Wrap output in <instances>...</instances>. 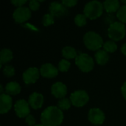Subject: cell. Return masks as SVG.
Segmentation results:
<instances>
[{
	"label": "cell",
	"mask_w": 126,
	"mask_h": 126,
	"mask_svg": "<svg viewBox=\"0 0 126 126\" xmlns=\"http://www.w3.org/2000/svg\"><path fill=\"white\" fill-rule=\"evenodd\" d=\"M44 100L43 94L38 92H33L29 96L28 103L33 109H38L43 106Z\"/></svg>",
	"instance_id": "cell-14"
},
{
	"label": "cell",
	"mask_w": 126,
	"mask_h": 126,
	"mask_svg": "<svg viewBox=\"0 0 126 126\" xmlns=\"http://www.w3.org/2000/svg\"><path fill=\"white\" fill-rule=\"evenodd\" d=\"M121 52L124 55H126V43L123 44L121 47Z\"/></svg>",
	"instance_id": "cell-33"
},
{
	"label": "cell",
	"mask_w": 126,
	"mask_h": 126,
	"mask_svg": "<svg viewBox=\"0 0 126 126\" xmlns=\"http://www.w3.org/2000/svg\"><path fill=\"white\" fill-rule=\"evenodd\" d=\"M40 74L42 77L47 78H53L58 74V69L50 63H46L40 67Z\"/></svg>",
	"instance_id": "cell-11"
},
{
	"label": "cell",
	"mask_w": 126,
	"mask_h": 126,
	"mask_svg": "<svg viewBox=\"0 0 126 126\" xmlns=\"http://www.w3.org/2000/svg\"><path fill=\"white\" fill-rule=\"evenodd\" d=\"M61 3L66 7H74L75 4H77L78 1L76 0H63Z\"/></svg>",
	"instance_id": "cell-30"
},
{
	"label": "cell",
	"mask_w": 126,
	"mask_h": 126,
	"mask_svg": "<svg viewBox=\"0 0 126 126\" xmlns=\"http://www.w3.org/2000/svg\"><path fill=\"white\" fill-rule=\"evenodd\" d=\"M121 92H122L123 97L126 100V81L123 84V86L121 87Z\"/></svg>",
	"instance_id": "cell-32"
},
{
	"label": "cell",
	"mask_w": 126,
	"mask_h": 126,
	"mask_svg": "<svg viewBox=\"0 0 126 126\" xmlns=\"http://www.w3.org/2000/svg\"><path fill=\"white\" fill-rule=\"evenodd\" d=\"M122 2L124 4H126V1H124V0H122Z\"/></svg>",
	"instance_id": "cell-35"
},
{
	"label": "cell",
	"mask_w": 126,
	"mask_h": 126,
	"mask_svg": "<svg viewBox=\"0 0 126 126\" xmlns=\"http://www.w3.org/2000/svg\"><path fill=\"white\" fill-rule=\"evenodd\" d=\"M25 122L27 124L30 126H35V119L33 117V115L30 114L25 118Z\"/></svg>",
	"instance_id": "cell-29"
},
{
	"label": "cell",
	"mask_w": 126,
	"mask_h": 126,
	"mask_svg": "<svg viewBox=\"0 0 126 126\" xmlns=\"http://www.w3.org/2000/svg\"><path fill=\"white\" fill-rule=\"evenodd\" d=\"M103 9V4L100 1H90L84 6L83 14L89 19H96L102 15Z\"/></svg>",
	"instance_id": "cell-3"
},
{
	"label": "cell",
	"mask_w": 126,
	"mask_h": 126,
	"mask_svg": "<svg viewBox=\"0 0 126 126\" xmlns=\"http://www.w3.org/2000/svg\"><path fill=\"white\" fill-rule=\"evenodd\" d=\"M70 100L74 106L83 107L89 102V96L84 90H77L71 94Z\"/></svg>",
	"instance_id": "cell-6"
},
{
	"label": "cell",
	"mask_w": 126,
	"mask_h": 126,
	"mask_svg": "<svg viewBox=\"0 0 126 126\" xmlns=\"http://www.w3.org/2000/svg\"><path fill=\"white\" fill-rule=\"evenodd\" d=\"M2 71H3L4 75L8 78L13 77L15 75V69L13 66H12L10 65H4Z\"/></svg>",
	"instance_id": "cell-27"
},
{
	"label": "cell",
	"mask_w": 126,
	"mask_h": 126,
	"mask_svg": "<svg viewBox=\"0 0 126 126\" xmlns=\"http://www.w3.org/2000/svg\"><path fill=\"white\" fill-rule=\"evenodd\" d=\"M13 5L16 6L17 7H22L24 4L27 3V0H13L10 1Z\"/></svg>",
	"instance_id": "cell-31"
},
{
	"label": "cell",
	"mask_w": 126,
	"mask_h": 126,
	"mask_svg": "<svg viewBox=\"0 0 126 126\" xmlns=\"http://www.w3.org/2000/svg\"><path fill=\"white\" fill-rule=\"evenodd\" d=\"M2 92H3V86H2V85H1V94H3Z\"/></svg>",
	"instance_id": "cell-34"
},
{
	"label": "cell",
	"mask_w": 126,
	"mask_h": 126,
	"mask_svg": "<svg viewBox=\"0 0 126 126\" xmlns=\"http://www.w3.org/2000/svg\"><path fill=\"white\" fill-rule=\"evenodd\" d=\"M40 75V71L36 67H30L26 69L23 75L22 78L26 84L35 83L38 79Z\"/></svg>",
	"instance_id": "cell-10"
},
{
	"label": "cell",
	"mask_w": 126,
	"mask_h": 126,
	"mask_svg": "<svg viewBox=\"0 0 126 126\" xmlns=\"http://www.w3.org/2000/svg\"><path fill=\"white\" fill-rule=\"evenodd\" d=\"M117 17L120 21V22L126 23V4L120 6V9L117 12Z\"/></svg>",
	"instance_id": "cell-23"
},
{
	"label": "cell",
	"mask_w": 126,
	"mask_h": 126,
	"mask_svg": "<svg viewBox=\"0 0 126 126\" xmlns=\"http://www.w3.org/2000/svg\"><path fill=\"white\" fill-rule=\"evenodd\" d=\"M94 58H95L97 63L101 66L105 65L109 60V55L108 52L106 51H105L104 49L98 50L95 53Z\"/></svg>",
	"instance_id": "cell-18"
},
{
	"label": "cell",
	"mask_w": 126,
	"mask_h": 126,
	"mask_svg": "<svg viewBox=\"0 0 126 126\" xmlns=\"http://www.w3.org/2000/svg\"><path fill=\"white\" fill-rule=\"evenodd\" d=\"M62 55L66 59H73V58L75 59L76 57L78 56L76 49L71 46H66L63 48Z\"/></svg>",
	"instance_id": "cell-20"
},
{
	"label": "cell",
	"mask_w": 126,
	"mask_h": 126,
	"mask_svg": "<svg viewBox=\"0 0 126 126\" xmlns=\"http://www.w3.org/2000/svg\"><path fill=\"white\" fill-rule=\"evenodd\" d=\"M75 60V64L83 72L92 71L94 66L93 58L86 53H80L78 55Z\"/></svg>",
	"instance_id": "cell-5"
},
{
	"label": "cell",
	"mask_w": 126,
	"mask_h": 126,
	"mask_svg": "<svg viewBox=\"0 0 126 126\" xmlns=\"http://www.w3.org/2000/svg\"><path fill=\"white\" fill-rule=\"evenodd\" d=\"M54 21H55V16L51 13L44 14L42 18V23L44 26H46V27L54 24Z\"/></svg>",
	"instance_id": "cell-26"
},
{
	"label": "cell",
	"mask_w": 126,
	"mask_h": 126,
	"mask_svg": "<svg viewBox=\"0 0 126 126\" xmlns=\"http://www.w3.org/2000/svg\"><path fill=\"white\" fill-rule=\"evenodd\" d=\"M88 120L96 126L103 124L105 121V114L103 111L98 108H93L89 111Z\"/></svg>",
	"instance_id": "cell-9"
},
{
	"label": "cell",
	"mask_w": 126,
	"mask_h": 126,
	"mask_svg": "<svg viewBox=\"0 0 126 126\" xmlns=\"http://www.w3.org/2000/svg\"><path fill=\"white\" fill-rule=\"evenodd\" d=\"M31 16V10L27 7H17L13 13V17L16 22L17 23H23L27 21Z\"/></svg>",
	"instance_id": "cell-7"
},
{
	"label": "cell",
	"mask_w": 126,
	"mask_h": 126,
	"mask_svg": "<svg viewBox=\"0 0 126 126\" xmlns=\"http://www.w3.org/2000/svg\"></svg>",
	"instance_id": "cell-37"
},
{
	"label": "cell",
	"mask_w": 126,
	"mask_h": 126,
	"mask_svg": "<svg viewBox=\"0 0 126 126\" xmlns=\"http://www.w3.org/2000/svg\"><path fill=\"white\" fill-rule=\"evenodd\" d=\"M13 100L10 95L1 94L0 95V114H4L7 113L12 108Z\"/></svg>",
	"instance_id": "cell-15"
},
{
	"label": "cell",
	"mask_w": 126,
	"mask_h": 126,
	"mask_svg": "<svg viewBox=\"0 0 126 126\" xmlns=\"http://www.w3.org/2000/svg\"><path fill=\"white\" fill-rule=\"evenodd\" d=\"M70 62L69 61H67L66 59H61L58 65V69L59 71L64 72H67L69 68H70Z\"/></svg>",
	"instance_id": "cell-25"
},
{
	"label": "cell",
	"mask_w": 126,
	"mask_h": 126,
	"mask_svg": "<svg viewBox=\"0 0 126 126\" xmlns=\"http://www.w3.org/2000/svg\"><path fill=\"white\" fill-rule=\"evenodd\" d=\"M14 110L16 114L20 118H26L28 115H30V109L28 102L25 100L21 99L16 102L14 105Z\"/></svg>",
	"instance_id": "cell-8"
},
{
	"label": "cell",
	"mask_w": 126,
	"mask_h": 126,
	"mask_svg": "<svg viewBox=\"0 0 126 126\" xmlns=\"http://www.w3.org/2000/svg\"><path fill=\"white\" fill-rule=\"evenodd\" d=\"M86 18H87V17L84 14L79 13V14H77L75 16L74 21H75V24L77 26H78V27H83L87 22Z\"/></svg>",
	"instance_id": "cell-24"
},
{
	"label": "cell",
	"mask_w": 126,
	"mask_h": 126,
	"mask_svg": "<svg viewBox=\"0 0 126 126\" xmlns=\"http://www.w3.org/2000/svg\"><path fill=\"white\" fill-rule=\"evenodd\" d=\"M51 93L55 97L60 100L65 98V96L67 94V87L61 81L56 82L51 86Z\"/></svg>",
	"instance_id": "cell-12"
},
{
	"label": "cell",
	"mask_w": 126,
	"mask_h": 126,
	"mask_svg": "<svg viewBox=\"0 0 126 126\" xmlns=\"http://www.w3.org/2000/svg\"><path fill=\"white\" fill-rule=\"evenodd\" d=\"M63 120V114L58 107L50 106L41 114V125L44 126H59Z\"/></svg>",
	"instance_id": "cell-1"
},
{
	"label": "cell",
	"mask_w": 126,
	"mask_h": 126,
	"mask_svg": "<svg viewBox=\"0 0 126 126\" xmlns=\"http://www.w3.org/2000/svg\"><path fill=\"white\" fill-rule=\"evenodd\" d=\"M21 86L16 81H10L7 83L5 91L9 95H16L21 92Z\"/></svg>",
	"instance_id": "cell-17"
},
{
	"label": "cell",
	"mask_w": 126,
	"mask_h": 126,
	"mask_svg": "<svg viewBox=\"0 0 126 126\" xmlns=\"http://www.w3.org/2000/svg\"><path fill=\"white\" fill-rule=\"evenodd\" d=\"M0 66L1 67L3 64L7 63L13 59V52L7 48L2 49L0 52Z\"/></svg>",
	"instance_id": "cell-19"
},
{
	"label": "cell",
	"mask_w": 126,
	"mask_h": 126,
	"mask_svg": "<svg viewBox=\"0 0 126 126\" xmlns=\"http://www.w3.org/2000/svg\"><path fill=\"white\" fill-rule=\"evenodd\" d=\"M83 42L89 49L93 51L100 50L104 44L100 35L94 31H89L85 33L83 36Z\"/></svg>",
	"instance_id": "cell-2"
},
{
	"label": "cell",
	"mask_w": 126,
	"mask_h": 126,
	"mask_svg": "<svg viewBox=\"0 0 126 126\" xmlns=\"http://www.w3.org/2000/svg\"><path fill=\"white\" fill-rule=\"evenodd\" d=\"M103 8L107 13H114L120 7V1L118 0H106L103 1Z\"/></svg>",
	"instance_id": "cell-16"
},
{
	"label": "cell",
	"mask_w": 126,
	"mask_h": 126,
	"mask_svg": "<svg viewBox=\"0 0 126 126\" xmlns=\"http://www.w3.org/2000/svg\"><path fill=\"white\" fill-rule=\"evenodd\" d=\"M49 11L50 13L54 16L61 17L66 15L68 12L67 7H65L61 2L59 1H52L49 4Z\"/></svg>",
	"instance_id": "cell-13"
},
{
	"label": "cell",
	"mask_w": 126,
	"mask_h": 126,
	"mask_svg": "<svg viewBox=\"0 0 126 126\" xmlns=\"http://www.w3.org/2000/svg\"><path fill=\"white\" fill-rule=\"evenodd\" d=\"M35 126H44L43 125H41V124H38V125H35Z\"/></svg>",
	"instance_id": "cell-36"
},
{
	"label": "cell",
	"mask_w": 126,
	"mask_h": 126,
	"mask_svg": "<svg viewBox=\"0 0 126 126\" xmlns=\"http://www.w3.org/2000/svg\"><path fill=\"white\" fill-rule=\"evenodd\" d=\"M72 105V102L68 98H63L58 100L57 103V106L62 111V110H68Z\"/></svg>",
	"instance_id": "cell-22"
},
{
	"label": "cell",
	"mask_w": 126,
	"mask_h": 126,
	"mask_svg": "<svg viewBox=\"0 0 126 126\" xmlns=\"http://www.w3.org/2000/svg\"><path fill=\"white\" fill-rule=\"evenodd\" d=\"M40 7V1L37 0H32L29 2V8L32 10H37Z\"/></svg>",
	"instance_id": "cell-28"
},
{
	"label": "cell",
	"mask_w": 126,
	"mask_h": 126,
	"mask_svg": "<svg viewBox=\"0 0 126 126\" xmlns=\"http://www.w3.org/2000/svg\"><path fill=\"white\" fill-rule=\"evenodd\" d=\"M126 33V26L120 21L113 22L108 29V35L112 41H118L122 40L125 37Z\"/></svg>",
	"instance_id": "cell-4"
},
{
	"label": "cell",
	"mask_w": 126,
	"mask_h": 126,
	"mask_svg": "<svg viewBox=\"0 0 126 126\" xmlns=\"http://www.w3.org/2000/svg\"><path fill=\"white\" fill-rule=\"evenodd\" d=\"M103 47L105 51H106L107 52H111V53L114 52L117 49V44L112 40L106 41V42H104Z\"/></svg>",
	"instance_id": "cell-21"
}]
</instances>
